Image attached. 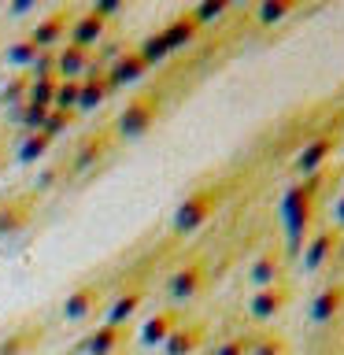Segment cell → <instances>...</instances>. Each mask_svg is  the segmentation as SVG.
Instances as JSON below:
<instances>
[{"instance_id":"6da1fadb","label":"cell","mask_w":344,"mask_h":355,"mask_svg":"<svg viewBox=\"0 0 344 355\" xmlns=\"http://www.w3.org/2000/svg\"><path fill=\"white\" fill-rule=\"evenodd\" d=\"M318 185H322V174H311V178H300L285 189L282 196V218H285V230H289V244L300 248L311 230V218H315V204H318Z\"/></svg>"},{"instance_id":"7a4b0ae2","label":"cell","mask_w":344,"mask_h":355,"mask_svg":"<svg viewBox=\"0 0 344 355\" xmlns=\"http://www.w3.org/2000/svg\"><path fill=\"white\" fill-rule=\"evenodd\" d=\"M160 111H163V96L155 93V89L130 96L126 107H122L119 119H115V133H119V137H126V141H137V137H144V133L155 126Z\"/></svg>"},{"instance_id":"3957f363","label":"cell","mask_w":344,"mask_h":355,"mask_svg":"<svg viewBox=\"0 0 344 355\" xmlns=\"http://www.w3.org/2000/svg\"><path fill=\"white\" fill-rule=\"evenodd\" d=\"M218 200H222V189H215V185L193 189V193H189L182 204H178V211H174V233H196L211 215H215Z\"/></svg>"},{"instance_id":"277c9868","label":"cell","mask_w":344,"mask_h":355,"mask_svg":"<svg viewBox=\"0 0 344 355\" xmlns=\"http://www.w3.org/2000/svg\"><path fill=\"white\" fill-rule=\"evenodd\" d=\"M337 248H341V230L337 226H322L307 237L304 252H300V266H304L307 274H315L337 255Z\"/></svg>"},{"instance_id":"5b68a950","label":"cell","mask_w":344,"mask_h":355,"mask_svg":"<svg viewBox=\"0 0 344 355\" xmlns=\"http://www.w3.org/2000/svg\"><path fill=\"white\" fill-rule=\"evenodd\" d=\"M289 300H293V285H289V282H274L266 288H255V296L248 300V311H252L255 322H274L289 307Z\"/></svg>"},{"instance_id":"8992f818","label":"cell","mask_w":344,"mask_h":355,"mask_svg":"<svg viewBox=\"0 0 344 355\" xmlns=\"http://www.w3.org/2000/svg\"><path fill=\"white\" fill-rule=\"evenodd\" d=\"M333 148H337V133H318V137H311L304 148H300L296 155V174L300 178H311V174H322V166H326V159L333 155Z\"/></svg>"},{"instance_id":"52a82bcc","label":"cell","mask_w":344,"mask_h":355,"mask_svg":"<svg viewBox=\"0 0 344 355\" xmlns=\"http://www.w3.org/2000/svg\"><path fill=\"white\" fill-rule=\"evenodd\" d=\"M204 285H207V266L200 263V259H189V263H182V266L171 274L166 293H171L174 304H185V300H193Z\"/></svg>"},{"instance_id":"ba28073f","label":"cell","mask_w":344,"mask_h":355,"mask_svg":"<svg viewBox=\"0 0 344 355\" xmlns=\"http://www.w3.org/2000/svg\"><path fill=\"white\" fill-rule=\"evenodd\" d=\"M204 340H207V326L200 318H182L174 326V333L166 337V355H196L200 348H204Z\"/></svg>"},{"instance_id":"9c48e42d","label":"cell","mask_w":344,"mask_h":355,"mask_svg":"<svg viewBox=\"0 0 344 355\" xmlns=\"http://www.w3.org/2000/svg\"><path fill=\"white\" fill-rule=\"evenodd\" d=\"M71 19H74V15H71L67 8H55V11H49L44 19H37V26H33L26 37L37 44L41 52H49V49H55V44L63 41V33L71 30Z\"/></svg>"},{"instance_id":"30bf717a","label":"cell","mask_w":344,"mask_h":355,"mask_svg":"<svg viewBox=\"0 0 344 355\" xmlns=\"http://www.w3.org/2000/svg\"><path fill=\"white\" fill-rule=\"evenodd\" d=\"M78 111H96L104 100L111 96V85H108V71L100 63H93L85 71V78H78Z\"/></svg>"},{"instance_id":"8fae6325","label":"cell","mask_w":344,"mask_h":355,"mask_svg":"<svg viewBox=\"0 0 344 355\" xmlns=\"http://www.w3.org/2000/svg\"><path fill=\"white\" fill-rule=\"evenodd\" d=\"M160 33H163L166 49H171V52H182V49H189V44H196L204 30H200V22H196L193 15H189V11H178V15H174L171 22H166V26H163Z\"/></svg>"},{"instance_id":"7c38bea8","label":"cell","mask_w":344,"mask_h":355,"mask_svg":"<svg viewBox=\"0 0 344 355\" xmlns=\"http://www.w3.org/2000/svg\"><path fill=\"white\" fill-rule=\"evenodd\" d=\"M96 304H100V285L96 282H82L78 288H71L67 293V300H63V318L67 322H82V318H89L96 311Z\"/></svg>"},{"instance_id":"4fadbf2b","label":"cell","mask_w":344,"mask_h":355,"mask_svg":"<svg viewBox=\"0 0 344 355\" xmlns=\"http://www.w3.org/2000/svg\"><path fill=\"white\" fill-rule=\"evenodd\" d=\"M148 74V67H144V60L137 52H122L115 63L108 67V85H111V93H115V89H126V85H137L141 78Z\"/></svg>"},{"instance_id":"5bb4252c","label":"cell","mask_w":344,"mask_h":355,"mask_svg":"<svg viewBox=\"0 0 344 355\" xmlns=\"http://www.w3.org/2000/svg\"><path fill=\"white\" fill-rule=\"evenodd\" d=\"M71 44H78V49H96L100 41H104V33H108V22L104 19H96L93 11H82V15H74L71 19Z\"/></svg>"},{"instance_id":"9a60e30c","label":"cell","mask_w":344,"mask_h":355,"mask_svg":"<svg viewBox=\"0 0 344 355\" xmlns=\"http://www.w3.org/2000/svg\"><path fill=\"white\" fill-rule=\"evenodd\" d=\"M341 315H344V282H333V285H326L315 300H311V322L326 326V322L341 318Z\"/></svg>"},{"instance_id":"2e32d148","label":"cell","mask_w":344,"mask_h":355,"mask_svg":"<svg viewBox=\"0 0 344 355\" xmlns=\"http://www.w3.org/2000/svg\"><path fill=\"white\" fill-rule=\"evenodd\" d=\"M282 274H285V259H282V252H274V244L255 255V259H252V270H248V277L255 282V288H266V285H274V282H285Z\"/></svg>"},{"instance_id":"e0dca14e","label":"cell","mask_w":344,"mask_h":355,"mask_svg":"<svg viewBox=\"0 0 344 355\" xmlns=\"http://www.w3.org/2000/svg\"><path fill=\"white\" fill-rule=\"evenodd\" d=\"M178 322H182V311H178V307H160L155 315L144 318L141 340H144V344H166V337L174 333Z\"/></svg>"},{"instance_id":"ac0fdd59","label":"cell","mask_w":344,"mask_h":355,"mask_svg":"<svg viewBox=\"0 0 344 355\" xmlns=\"http://www.w3.org/2000/svg\"><path fill=\"white\" fill-rule=\"evenodd\" d=\"M33 222V200L19 196L0 204V237H11V233H22Z\"/></svg>"},{"instance_id":"d6986e66","label":"cell","mask_w":344,"mask_h":355,"mask_svg":"<svg viewBox=\"0 0 344 355\" xmlns=\"http://www.w3.org/2000/svg\"><path fill=\"white\" fill-rule=\"evenodd\" d=\"M144 296H148V288H144V285L122 288V293L111 300V307H108V322H111V326H122V322H130V318L141 311Z\"/></svg>"},{"instance_id":"ffe728a7","label":"cell","mask_w":344,"mask_h":355,"mask_svg":"<svg viewBox=\"0 0 344 355\" xmlns=\"http://www.w3.org/2000/svg\"><path fill=\"white\" fill-rule=\"evenodd\" d=\"M89 67H93V55L85 49H78V44L67 41L63 49H55V78H78V74H85Z\"/></svg>"},{"instance_id":"44dd1931","label":"cell","mask_w":344,"mask_h":355,"mask_svg":"<svg viewBox=\"0 0 344 355\" xmlns=\"http://www.w3.org/2000/svg\"><path fill=\"white\" fill-rule=\"evenodd\" d=\"M122 340H126L122 326H111V322H104V326H96V329L85 337V355H115V352L122 348Z\"/></svg>"},{"instance_id":"7402d4cb","label":"cell","mask_w":344,"mask_h":355,"mask_svg":"<svg viewBox=\"0 0 344 355\" xmlns=\"http://www.w3.org/2000/svg\"><path fill=\"white\" fill-rule=\"evenodd\" d=\"M108 148H111V133H93V137L82 141V152L74 155V166L85 171V166H93V159H100Z\"/></svg>"},{"instance_id":"603a6c76","label":"cell","mask_w":344,"mask_h":355,"mask_svg":"<svg viewBox=\"0 0 344 355\" xmlns=\"http://www.w3.org/2000/svg\"><path fill=\"white\" fill-rule=\"evenodd\" d=\"M55 82H60V78H30V89H26V104H33V107H44V111H52V100H55Z\"/></svg>"},{"instance_id":"cb8c5ba5","label":"cell","mask_w":344,"mask_h":355,"mask_svg":"<svg viewBox=\"0 0 344 355\" xmlns=\"http://www.w3.org/2000/svg\"><path fill=\"white\" fill-rule=\"evenodd\" d=\"M133 52H137L141 60H144V67H160L166 55H171V49H166V41H163V33H160V30L148 33V37H144Z\"/></svg>"},{"instance_id":"d4e9b609","label":"cell","mask_w":344,"mask_h":355,"mask_svg":"<svg viewBox=\"0 0 344 355\" xmlns=\"http://www.w3.org/2000/svg\"><path fill=\"white\" fill-rule=\"evenodd\" d=\"M41 340V329H15L0 340V355H26Z\"/></svg>"},{"instance_id":"484cf974","label":"cell","mask_w":344,"mask_h":355,"mask_svg":"<svg viewBox=\"0 0 344 355\" xmlns=\"http://www.w3.org/2000/svg\"><path fill=\"white\" fill-rule=\"evenodd\" d=\"M49 148H52V141L44 137L41 130H37V133H26V137H22V144H19V159H22V163H37V159H44V155H49Z\"/></svg>"},{"instance_id":"4316f807","label":"cell","mask_w":344,"mask_h":355,"mask_svg":"<svg viewBox=\"0 0 344 355\" xmlns=\"http://www.w3.org/2000/svg\"><path fill=\"white\" fill-rule=\"evenodd\" d=\"M37 44H33L30 37H19V41H11L8 49H4V60L11 67H33V60H37Z\"/></svg>"},{"instance_id":"83f0119b","label":"cell","mask_w":344,"mask_h":355,"mask_svg":"<svg viewBox=\"0 0 344 355\" xmlns=\"http://www.w3.org/2000/svg\"><path fill=\"white\" fill-rule=\"evenodd\" d=\"M293 11H296V4H293V0H263L255 15H259V22H263V26H277V22H282V19H289Z\"/></svg>"},{"instance_id":"f1b7e54d","label":"cell","mask_w":344,"mask_h":355,"mask_svg":"<svg viewBox=\"0 0 344 355\" xmlns=\"http://www.w3.org/2000/svg\"><path fill=\"white\" fill-rule=\"evenodd\" d=\"M78 78H60L55 82V100H52V107H60V111H78Z\"/></svg>"},{"instance_id":"f546056e","label":"cell","mask_w":344,"mask_h":355,"mask_svg":"<svg viewBox=\"0 0 344 355\" xmlns=\"http://www.w3.org/2000/svg\"><path fill=\"white\" fill-rule=\"evenodd\" d=\"M226 11H230V0H204V4H196L193 11H189V15L200 22V30H204L207 22H218L222 15H226Z\"/></svg>"},{"instance_id":"4dcf8cb0","label":"cell","mask_w":344,"mask_h":355,"mask_svg":"<svg viewBox=\"0 0 344 355\" xmlns=\"http://www.w3.org/2000/svg\"><path fill=\"white\" fill-rule=\"evenodd\" d=\"M71 126H74V111H60V107H52V111H49V119H44V126H41V133H44L49 141H55L60 133H67Z\"/></svg>"},{"instance_id":"1f68e13d","label":"cell","mask_w":344,"mask_h":355,"mask_svg":"<svg viewBox=\"0 0 344 355\" xmlns=\"http://www.w3.org/2000/svg\"><path fill=\"white\" fill-rule=\"evenodd\" d=\"M255 348V333H233L215 348V355H248Z\"/></svg>"},{"instance_id":"d6a6232c","label":"cell","mask_w":344,"mask_h":355,"mask_svg":"<svg viewBox=\"0 0 344 355\" xmlns=\"http://www.w3.org/2000/svg\"><path fill=\"white\" fill-rule=\"evenodd\" d=\"M248 355H289V340L282 333H263V337H255V348Z\"/></svg>"},{"instance_id":"836d02e7","label":"cell","mask_w":344,"mask_h":355,"mask_svg":"<svg viewBox=\"0 0 344 355\" xmlns=\"http://www.w3.org/2000/svg\"><path fill=\"white\" fill-rule=\"evenodd\" d=\"M44 119H49V111H44V107H33V104H22V111H19V122L26 126V133H37V130L44 126Z\"/></svg>"},{"instance_id":"e575fe53","label":"cell","mask_w":344,"mask_h":355,"mask_svg":"<svg viewBox=\"0 0 344 355\" xmlns=\"http://www.w3.org/2000/svg\"><path fill=\"white\" fill-rule=\"evenodd\" d=\"M26 89H30V74H19V78H11V82H8V89L0 93V100H4V104L26 100Z\"/></svg>"},{"instance_id":"d590c367","label":"cell","mask_w":344,"mask_h":355,"mask_svg":"<svg viewBox=\"0 0 344 355\" xmlns=\"http://www.w3.org/2000/svg\"><path fill=\"white\" fill-rule=\"evenodd\" d=\"M89 11H93V15L96 19H115V15H122V4H119V0H96V4L93 8H89Z\"/></svg>"},{"instance_id":"8d00e7d4","label":"cell","mask_w":344,"mask_h":355,"mask_svg":"<svg viewBox=\"0 0 344 355\" xmlns=\"http://www.w3.org/2000/svg\"><path fill=\"white\" fill-rule=\"evenodd\" d=\"M122 52H126V44H122V41H100V55H96V60H108V63H115Z\"/></svg>"},{"instance_id":"74e56055","label":"cell","mask_w":344,"mask_h":355,"mask_svg":"<svg viewBox=\"0 0 344 355\" xmlns=\"http://www.w3.org/2000/svg\"><path fill=\"white\" fill-rule=\"evenodd\" d=\"M55 182H60V166H49V171L37 174V185H33V189H37V193H44V189H52Z\"/></svg>"},{"instance_id":"f35d334b","label":"cell","mask_w":344,"mask_h":355,"mask_svg":"<svg viewBox=\"0 0 344 355\" xmlns=\"http://www.w3.org/2000/svg\"><path fill=\"white\" fill-rule=\"evenodd\" d=\"M333 215H337V230H344V193L337 200V207H333Z\"/></svg>"},{"instance_id":"ab89813d","label":"cell","mask_w":344,"mask_h":355,"mask_svg":"<svg viewBox=\"0 0 344 355\" xmlns=\"http://www.w3.org/2000/svg\"><path fill=\"white\" fill-rule=\"evenodd\" d=\"M0 163H4V144H0Z\"/></svg>"}]
</instances>
